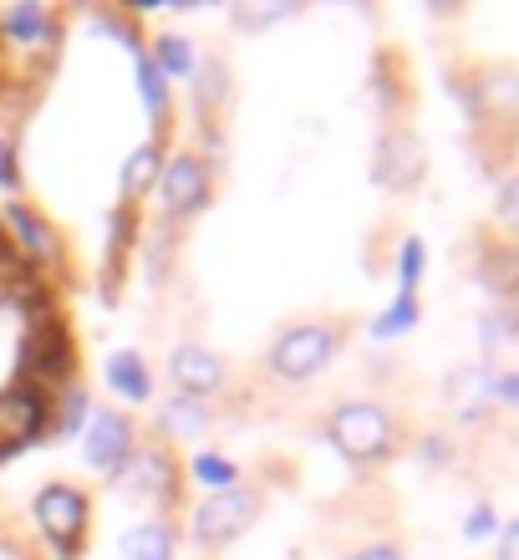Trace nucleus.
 Returning <instances> with one entry per match:
<instances>
[{
  "mask_svg": "<svg viewBox=\"0 0 519 560\" xmlns=\"http://www.w3.org/2000/svg\"><path fill=\"white\" fill-rule=\"evenodd\" d=\"M499 560H519V520H509L499 530Z\"/></svg>",
  "mask_w": 519,
  "mask_h": 560,
  "instance_id": "17",
  "label": "nucleus"
},
{
  "mask_svg": "<svg viewBox=\"0 0 519 560\" xmlns=\"http://www.w3.org/2000/svg\"><path fill=\"white\" fill-rule=\"evenodd\" d=\"M398 276H402V291H417V276H423V240H408V245H402Z\"/></svg>",
  "mask_w": 519,
  "mask_h": 560,
  "instance_id": "13",
  "label": "nucleus"
},
{
  "mask_svg": "<svg viewBox=\"0 0 519 560\" xmlns=\"http://www.w3.org/2000/svg\"><path fill=\"white\" fill-rule=\"evenodd\" d=\"M337 352V337L327 326H306V331H291V337L275 347V368L285 377H311L316 368H327V357Z\"/></svg>",
  "mask_w": 519,
  "mask_h": 560,
  "instance_id": "5",
  "label": "nucleus"
},
{
  "mask_svg": "<svg viewBox=\"0 0 519 560\" xmlns=\"http://www.w3.org/2000/svg\"><path fill=\"white\" fill-rule=\"evenodd\" d=\"M36 520H42V535L51 540V550L61 560H72L82 550V530H87V494H76L67 485L46 489L36 500Z\"/></svg>",
  "mask_w": 519,
  "mask_h": 560,
  "instance_id": "1",
  "label": "nucleus"
},
{
  "mask_svg": "<svg viewBox=\"0 0 519 560\" xmlns=\"http://www.w3.org/2000/svg\"><path fill=\"white\" fill-rule=\"evenodd\" d=\"M128 556L133 560H168L174 556V540H168L164 525H143V530L128 535Z\"/></svg>",
  "mask_w": 519,
  "mask_h": 560,
  "instance_id": "10",
  "label": "nucleus"
},
{
  "mask_svg": "<svg viewBox=\"0 0 519 560\" xmlns=\"http://www.w3.org/2000/svg\"><path fill=\"white\" fill-rule=\"evenodd\" d=\"M113 387H118L128 402H143L149 398V372L138 357H113Z\"/></svg>",
  "mask_w": 519,
  "mask_h": 560,
  "instance_id": "9",
  "label": "nucleus"
},
{
  "mask_svg": "<svg viewBox=\"0 0 519 560\" xmlns=\"http://www.w3.org/2000/svg\"><path fill=\"white\" fill-rule=\"evenodd\" d=\"M413 322H417V291H398L392 311H387V316H377V326H371V331H377V337H402Z\"/></svg>",
  "mask_w": 519,
  "mask_h": 560,
  "instance_id": "11",
  "label": "nucleus"
},
{
  "mask_svg": "<svg viewBox=\"0 0 519 560\" xmlns=\"http://www.w3.org/2000/svg\"><path fill=\"white\" fill-rule=\"evenodd\" d=\"M193 57H189V42H178V36H164L158 42V72H189Z\"/></svg>",
  "mask_w": 519,
  "mask_h": 560,
  "instance_id": "12",
  "label": "nucleus"
},
{
  "mask_svg": "<svg viewBox=\"0 0 519 560\" xmlns=\"http://www.w3.org/2000/svg\"><path fill=\"white\" fill-rule=\"evenodd\" d=\"M463 530H469V540H489V535H499V515H494V504H474Z\"/></svg>",
  "mask_w": 519,
  "mask_h": 560,
  "instance_id": "14",
  "label": "nucleus"
},
{
  "mask_svg": "<svg viewBox=\"0 0 519 560\" xmlns=\"http://www.w3.org/2000/svg\"><path fill=\"white\" fill-rule=\"evenodd\" d=\"M382 178L387 184H413L417 178V148H413V138H402V133H387V143H382Z\"/></svg>",
  "mask_w": 519,
  "mask_h": 560,
  "instance_id": "8",
  "label": "nucleus"
},
{
  "mask_svg": "<svg viewBox=\"0 0 519 560\" xmlns=\"http://www.w3.org/2000/svg\"><path fill=\"white\" fill-rule=\"evenodd\" d=\"M133 458V428L122 413H97L87 423V464L107 474H122Z\"/></svg>",
  "mask_w": 519,
  "mask_h": 560,
  "instance_id": "3",
  "label": "nucleus"
},
{
  "mask_svg": "<svg viewBox=\"0 0 519 560\" xmlns=\"http://www.w3.org/2000/svg\"><path fill=\"white\" fill-rule=\"evenodd\" d=\"M250 515H255V500H250V494H239V489H220V494H209V500L199 504L193 530L209 535V540H224V535H235Z\"/></svg>",
  "mask_w": 519,
  "mask_h": 560,
  "instance_id": "6",
  "label": "nucleus"
},
{
  "mask_svg": "<svg viewBox=\"0 0 519 560\" xmlns=\"http://www.w3.org/2000/svg\"><path fill=\"white\" fill-rule=\"evenodd\" d=\"M356 560H402V556H398V550H392V546H367V550H362V556H356Z\"/></svg>",
  "mask_w": 519,
  "mask_h": 560,
  "instance_id": "18",
  "label": "nucleus"
},
{
  "mask_svg": "<svg viewBox=\"0 0 519 560\" xmlns=\"http://www.w3.org/2000/svg\"><path fill=\"white\" fill-rule=\"evenodd\" d=\"M204 189H209V159H193V153L164 163V174H158V194H164L168 214H189L204 199Z\"/></svg>",
  "mask_w": 519,
  "mask_h": 560,
  "instance_id": "4",
  "label": "nucleus"
},
{
  "mask_svg": "<svg viewBox=\"0 0 519 560\" xmlns=\"http://www.w3.org/2000/svg\"><path fill=\"white\" fill-rule=\"evenodd\" d=\"M174 383L184 387V393H209V387H220V362L204 357L199 347H184V352L174 357Z\"/></svg>",
  "mask_w": 519,
  "mask_h": 560,
  "instance_id": "7",
  "label": "nucleus"
},
{
  "mask_svg": "<svg viewBox=\"0 0 519 560\" xmlns=\"http://www.w3.org/2000/svg\"><path fill=\"white\" fill-rule=\"evenodd\" d=\"M489 398L494 402H519V372H494Z\"/></svg>",
  "mask_w": 519,
  "mask_h": 560,
  "instance_id": "15",
  "label": "nucleus"
},
{
  "mask_svg": "<svg viewBox=\"0 0 519 560\" xmlns=\"http://www.w3.org/2000/svg\"><path fill=\"white\" fill-rule=\"evenodd\" d=\"M331 439L352 458H382L387 448H392V423H387V413L371 408V402H346V408H337V418H331Z\"/></svg>",
  "mask_w": 519,
  "mask_h": 560,
  "instance_id": "2",
  "label": "nucleus"
},
{
  "mask_svg": "<svg viewBox=\"0 0 519 560\" xmlns=\"http://www.w3.org/2000/svg\"><path fill=\"white\" fill-rule=\"evenodd\" d=\"M499 220H505L509 230H519V178H509V189L499 194Z\"/></svg>",
  "mask_w": 519,
  "mask_h": 560,
  "instance_id": "16",
  "label": "nucleus"
}]
</instances>
